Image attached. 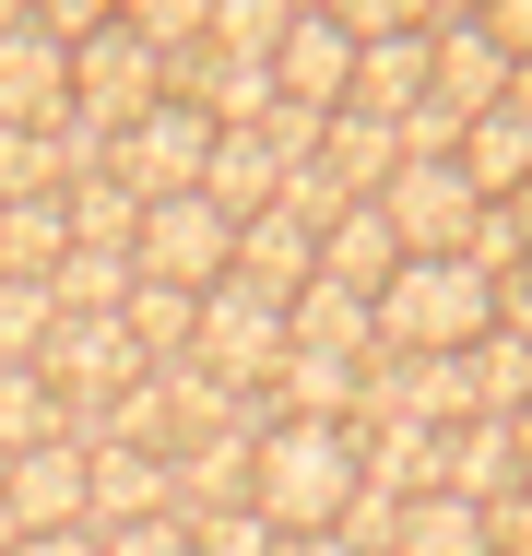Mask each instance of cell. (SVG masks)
<instances>
[{
  "label": "cell",
  "mask_w": 532,
  "mask_h": 556,
  "mask_svg": "<svg viewBox=\"0 0 532 556\" xmlns=\"http://www.w3.org/2000/svg\"><path fill=\"white\" fill-rule=\"evenodd\" d=\"M485 332H497V273L473 249L403 261L379 285V355H461V343H485Z\"/></svg>",
  "instance_id": "obj_1"
},
{
  "label": "cell",
  "mask_w": 532,
  "mask_h": 556,
  "mask_svg": "<svg viewBox=\"0 0 532 556\" xmlns=\"http://www.w3.org/2000/svg\"><path fill=\"white\" fill-rule=\"evenodd\" d=\"M355 427H261V462H249V509L273 521V533H331L343 509H355Z\"/></svg>",
  "instance_id": "obj_2"
},
{
  "label": "cell",
  "mask_w": 532,
  "mask_h": 556,
  "mask_svg": "<svg viewBox=\"0 0 532 556\" xmlns=\"http://www.w3.org/2000/svg\"><path fill=\"white\" fill-rule=\"evenodd\" d=\"M202 166H213V118L178 96H154L106 142V178H130V202H178V190H202Z\"/></svg>",
  "instance_id": "obj_3"
},
{
  "label": "cell",
  "mask_w": 532,
  "mask_h": 556,
  "mask_svg": "<svg viewBox=\"0 0 532 556\" xmlns=\"http://www.w3.org/2000/svg\"><path fill=\"white\" fill-rule=\"evenodd\" d=\"M154 96H166V48H142L130 24H106V36H84V48H72V118H84V130H106V142H118Z\"/></svg>",
  "instance_id": "obj_4"
},
{
  "label": "cell",
  "mask_w": 532,
  "mask_h": 556,
  "mask_svg": "<svg viewBox=\"0 0 532 556\" xmlns=\"http://www.w3.org/2000/svg\"><path fill=\"white\" fill-rule=\"evenodd\" d=\"M130 261H142L154 285H190V296H213V285L237 273V225L213 214L202 190H178V202H142V237H130Z\"/></svg>",
  "instance_id": "obj_5"
},
{
  "label": "cell",
  "mask_w": 532,
  "mask_h": 556,
  "mask_svg": "<svg viewBox=\"0 0 532 556\" xmlns=\"http://www.w3.org/2000/svg\"><path fill=\"white\" fill-rule=\"evenodd\" d=\"M284 296H261V285H237V273H225V285H213L202 296V332H190V355H202L213 379H237V391H261V379H273V367H284Z\"/></svg>",
  "instance_id": "obj_6"
},
{
  "label": "cell",
  "mask_w": 532,
  "mask_h": 556,
  "mask_svg": "<svg viewBox=\"0 0 532 556\" xmlns=\"http://www.w3.org/2000/svg\"><path fill=\"white\" fill-rule=\"evenodd\" d=\"M379 214H391V237H403V261H449V249H473L485 202H473L461 166H403V178L379 190Z\"/></svg>",
  "instance_id": "obj_7"
},
{
  "label": "cell",
  "mask_w": 532,
  "mask_h": 556,
  "mask_svg": "<svg viewBox=\"0 0 532 556\" xmlns=\"http://www.w3.org/2000/svg\"><path fill=\"white\" fill-rule=\"evenodd\" d=\"M509 48L473 24V12H449V24H426V108H449V118H485L497 96H509Z\"/></svg>",
  "instance_id": "obj_8"
},
{
  "label": "cell",
  "mask_w": 532,
  "mask_h": 556,
  "mask_svg": "<svg viewBox=\"0 0 532 556\" xmlns=\"http://www.w3.org/2000/svg\"><path fill=\"white\" fill-rule=\"evenodd\" d=\"M0 509L12 533H72L84 521V439H36L0 462Z\"/></svg>",
  "instance_id": "obj_9"
},
{
  "label": "cell",
  "mask_w": 532,
  "mask_h": 556,
  "mask_svg": "<svg viewBox=\"0 0 532 556\" xmlns=\"http://www.w3.org/2000/svg\"><path fill=\"white\" fill-rule=\"evenodd\" d=\"M0 118L12 130H48V118H72V48L24 12V24H0Z\"/></svg>",
  "instance_id": "obj_10"
},
{
  "label": "cell",
  "mask_w": 532,
  "mask_h": 556,
  "mask_svg": "<svg viewBox=\"0 0 532 556\" xmlns=\"http://www.w3.org/2000/svg\"><path fill=\"white\" fill-rule=\"evenodd\" d=\"M273 96L308 108V118H343V96H355V36L331 12H296V36L273 48Z\"/></svg>",
  "instance_id": "obj_11"
},
{
  "label": "cell",
  "mask_w": 532,
  "mask_h": 556,
  "mask_svg": "<svg viewBox=\"0 0 532 556\" xmlns=\"http://www.w3.org/2000/svg\"><path fill=\"white\" fill-rule=\"evenodd\" d=\"M166 462L154 450H118V439H84V521L118 533V521H166Z\"/></svg>",
  "instance_id": "obj_12"
},
{
  "label": "cell",
  "mask_w": 532,
  "mask_h": 556,
  "mask_svg": "<svg viewBox=\"0 0 532 556\" xmlns=\"http://www.w3.org/2000/svg\"><path fill=\"white\" fill-rule=\"evenodd\" d=\"M249 462H261V427H213L166 462V497L178 521H213V509H249Z\"/></svg>",
  "instance_id": "obj_13"
},
{
  "label": "cell",
  "mask_w": 532,
  "mask_h": 556,
  "mask_svg": "<svg viewBox=\"0 0 532 556\" xmlns=\"http://www.w3.org/2000/svg\"><path fill=\"white\" fill-rule=\"evenodd\" d=\"M438 497H473V509L521 497V427H509V415L449 427V439H438Z\"/></svg>",
  "instance_id": "obj_14"
},
{
  "label": "cell",
  "mask_w": 532,
  "mask_h": 556,
  "mask_svg": "<svg viewBox=\"0 0 532 556\" xmlns=\"http://www.w3.org/2000/svg\"><path fill=\"white\" fill-rule=\"evenodd\" d=\"M284 178H296V166H284V154H273V130H213V166H202V202L225 225H249V214H273V202H284Z\"/></svg>",
  "instance_id": "obj_15"
},
{
  "label": "cell",
  "mask_w": 532,
  "mask_h": 556,
  "mask_svg": "<svg viewBox=\"0 0 532 556\" xmlns=\"http://www.w3.org/2000/svg\"><path fill=\"white\" fill-rule=\"evenodd\" d=\"M237 285H261V296H284V308H296V296L319 285V225H296L284 202H273V214H249V225H237Z\"/></svg>",
  "instance_id": "obj_16"
},
{
  "label": "cell",
  "mask_w": 532,
  "mask_h": 556,
  "mask_svg": "<svg viewBox=\"0 0 532 556\" xmlns=\"http://www.w3.org/2000/svg\"><path fill=\"white\" fill-rule=\"evenodd\" d=\"M308 178H331L343 202H379V190L403 178V130H391V118H355V108H343V118H331V130H319Z\"/></svg>",
  "instance_id": "obj_17"
},
{
  "label": "cell",
  "mask_w": 532,
  "mask_h": 556,
  "mask_svg": "<svg viewBox=\"0 0 532 556\" xmlns=\"http://www.w3.org/2000/svg\"><path fill=\"white\" fill-rule=\"evenodd\" d=\"M449 166L473 178V202H521V178H532V108L497 96V108L461 130V154H449Z\"/></svg>",
  "instance_id": "obj_18"
},
{
  "label": "cell",
  "mask_w": 532,
  "mask_h": 556,
  "mask_svg": "<svg viewBox=\"0 0 532 556\" xmlns=\"http://www.w3.org/2000/svg\"><path fill=\"white\" fill-rule=\"evenodd\" d=\"M403 273V237H391V214L379 202H355V214L319 225V285H355V296H379Z\"/></svg>",
  "instance_id": "obj_19"
},
{
  "label": "cell",
  "mask_w": 532,
  "mask_h": 556,
  "mask_svg": "<svg viewBox=\"0 0 532 556\" xmlns=\"http://www.w3.org/2000/svg\"><path fill=\"white\" fill-rule=\"evenodd\" d=\"M438 439L449 427H355V473H367V497H438Z\"/></svg>",
  "instance_id": "obj_20"
},
{
  "label": "cell",
  "mask_w": 532,
  "mask_h": 556,
  "mask_svg": "<svg viewBox=\"0 0 532 556\" xmlns=\"http://www.w3.org/2000/svg\"><path fill=\"white\" fill-rule=\"evenodd\" d=\"M355 118H403L426 108V36H379V48H355V96H343Z\"/></svg>",
  "instance_id": "obj_21"
},
{
  "label": "cell",
  "mask_w": 532,
  "mask_h": 556,
  "mask_svg": "<svg viewBox=\"0 0 532 556\" xmlns=\"http://www.w3.org/2000/svg\"><path fill=\"white\" fill-rule=\"evenodd\" d=\"M118 332H130V355H142V367H178V355H190V332H202V296L142 273V285L118 296Z\"/></svg>",
  "instance_id": "obj_22"
},
{
  "label": "cell",
  "mask_w": 532,
  "mask_h": 556,
  "mask_svg": "<svg viewBox=\"0 0 532 556\" xmlns=\"http://www.w3.org/2000/svg\"><path fill=\"white\" fill-rule=\"evenodd\" d=\"M60 261H72V202H60V190H24V202H0V273L48 285Z\"/></svg>",
  "instance_id": "obj_23"
},
{
  "label": "cell",
  "mask_w": 532,
  "mask_h": 556,
  "mask_svg": "<svg viewBox=\"0 0 532 556\" xmlns=\"http://www.w3.org/2000/svg\"><path fill=\"white\" fill-rule=\"evenodd\" d=\"M284 332L308 343V355H379V296H355V285H308V296L284 308Z\"/></svg>",
  "instance_id": "obj_24"
},
{
  "label": "cell",
  "mask_w": 532,
  "mask_h": 556,
  "mask_svg": "<svg viewBox=\"0 0 532 556\" xmlns=\"http://www.w3.org/2000/svg\"><path fill=\"white\" fill-rule=\"evenodd\" d=\"M391 556H497V533H485V509H473V497H403Z\"/></svg>",
  "instance_id": "obj_25"
},
{
  "label": "cell",
  "mask_w": 532,
  "mask_h": 556,
  "mask_svg": "<svg viewBox=\"0 0 532 556\" xmlns=\"http://www.w3.org/2000/svg\"><path fill=\"white\" fill-rule=\"evenodd\" d=\"M142 285V261L130 249H72L60 273H48V296H60V320H118V296Z\"/></svg>",
  "instance_id": "obj_26"
},
{
  "label": "cell",
  "mask_w": 532,
  "mask_h": 556,
  "mask_svg": "<svg viewBox=\"0 0 532 556\" xmlns=\"http://www.w3.org/2000/svg\"><path fill=\"white\" fill-rule=\"evenodd\" d=\"M461 367H473V415H532V332L461 343Z\"/></svg>",
  "instance_id": "obj_27"
},
{
  "label": "cell",
  "mask_w": 532,
  "mask_h": 556,
  "mask_svg": "<svg viewBox=\"0 0 532 556\" xmlns=\"http://www.w3.org/2000/svg\"><path fill=\"white\" fill-rule=\"evenodd\" d=\"M60 202H72V249H130V237H142V202H130V178H72V190H60Z\"/></svg>",
  "instance_id": "obj_28"
},
{
  "label": "cell",
  "mask_w": 532,
  "mask_h": 556,
  "mask_svg": "<svg viewBox=\"0 0 532 556\" xmlns=\"http://www.w3.org/2000/svg\"><path fill=\"white\" fill-rule=\"evenodd\" d=\"M36 439H72V415H60V391L36 379V367H0V462Z\"/></svg>",
  "instance_id": "obj_29"
},
{
  "label": "cell",
  "mask_w": 532,
  "mask_h": 556,
  "mask_svg": "<svg viewBox=\"0 0 532 556\" xmlns=\"http://www.w3.org/2000/svg\"><path fill=\"white\" fill-rule=\"evenodd\" d=\"M60 332V296L48 285H24V273H0V367H36Z\"/></svg>",
  "instance_id": "obj_30"
},
{
  "label": "cell",
  "mask_w": 532,
  "mask_h": 556,
  "mask_svg": "<svg viewBox=\"0 0 532 556\" xmlns=\"http://www.w3.org/2000/svg\"><path fill=\"white\" fill-rule=\"evenodd\" d=\"M118 24H130L142 48L178 60V48H202V36H213V0H118Z\"/></svg>",
  "instance_id": "obj_31"
},
{
  "label": "cell",
  "mask_w": 532,
  "mask_h": 556,
  "mask_svg": "<svg viewBox=\"0 0 532 556\" xmlns=\"http://www.w3.org/2000/svg\"><path fill=\"white\" fill-rule=\"evenodd\" d=\"M319 12H331L355 48H379V36H426V24H438V0H319Z\"/></svg>",
  "instance_id": "obj_32"
},
{
  "label": "cell",
  "mask_w": 532,
  "mask_h": 556,
  "mask_svg": "<svg viewBox=\"0 0 532 556\" xmlns=\"http://www.w3.org/2000/svg\"><path fill=\"white\" fill-rule=\"evenodd\" d=\"M202 533V556H296V533H273L261 509H213V521H190Z\"/></svg>",
  "instance_id": "obj_33"
},
{
  "label": "cell",
  "mask_w": 532,
  "mask_h": 556,
  "mask_svg": "<svg viewBox=\"0 0 532 556\" xmlns=\"http://www.w3.org/2000/svg\"><path fill=\"white\" fill-rule=\"evenodd\" d=\"M96 545H106V556H202V533L166 509V521H118V533H96Z\"/></svg>",
  "instance_id": "obj_34"
},
{
  "label": "cell",
  "mask_w": 532,
  "mask_h": 556,
  "mask_svg": "<svg viewBox=\"0 0 532 556\" xmlns=\"http://www.w3.org/2000/svg\"><path fill=\"white\" fill-rule=\"evenodd\" d=\"M36 24H48L60 48H84V36H106V24H118V0H36Z\"/></svg>",
  "instance_id": "obj_35"
},
{
  "label": "cell",
  "mask_w": 532,
  "mask_h": 556,
  "mask_svg": "<svg viewBox=\"0 0 532 556\" xmlns=\"http://www.w3.org/2000/svg\"><path fill=\"white\" fill-rule=\"evenodd\" d=\"M473 24H485L509 60H532V0H473Z\"/></svg>",
  "instance_id": "obj_36"
},
{
  "label": "cell",
  "mask_w": 532,
  "mask_h": 556,
  "mask_svg": "<svg viewBox=\"0 0 532 556\" xmlns=\"http://www.w3.org/2000/svg\"><path fill=\"white\" fill-rule=\"evenodd\" d=\"M485 533H497V556H532V485H521V497H497V509H485Z\"/></svg>",
  "instance_id": "obj_37"
},
{
  "label": "cell",
  "mask_w": 532,
  "mask_h": 556,
  "mask_svg": "<svg viewBox=\"0 0 532 556\" xmlns=\"http://www.w3.org/2000/svg\"><path fill=\"white\" fill-rule=\"evenodd\" d=\"M12 556H106V545H96V521H72V533H24Z\"/></svg>",
  "instance_id": "obj_38"
},
{
  "label": "cell",
  "mask_w": 532,
  "mask_h": 556,
  "mask_svg": "<svg viewBox=\"0 0 532 556\" xmlns=\"http://www.w3.org/2000/svg\"><path fill=\"white\" fill-rule=\"evenodd\" d=\"M296 556H367V545H343V533H308V545H296Z\"/></svg>",
  "instance_id": "obj_39"
},
{
  "label": "cell",
  "mask_w": 532,
  "mask_h": 556,
  "mask_svg": "<svg viewBox=\"0 0 532 556\" xmlns=\"http://www.w3.org/2000/svg\"><path fill=\"white\" fill-rule=\"evenodd\" d=\"M509 427H521V485H532V415H509Z\"/></svg>",
  "instance_id": "obj_40"
},
{
  "label": "cell",
  "mask_w": 532,
  "mask_h": 556,
  "mask_svg": "<svg viewBox=\"0 0 532 556\" xmlns=\"http://www.w3.org/2000/svg\"><path fill=\"white\" fill-rule=\"evenodd\" d=\"M12 545H24V533H12V509H0V556H12Z\"/></svg>",
  "instance_id": "obj_41"
}]
</instances>
